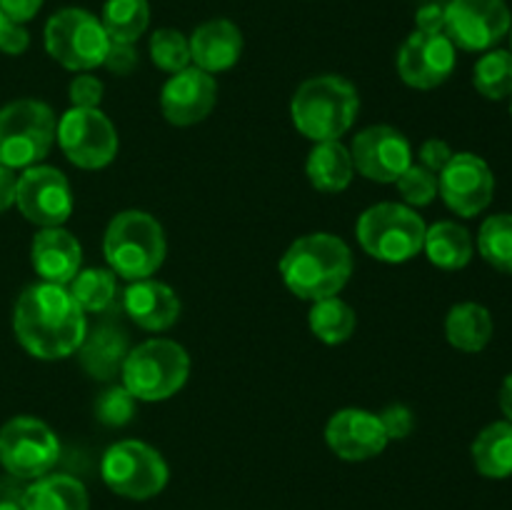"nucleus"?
<instances>
[{
    "label": "nucleus",
    "instance_id": "2",
    "mask_svg": "<svg viewBox=\"0 0 512 510\" xmlns=\"http://www.w3.org/2000/svg\"><path fill=\"white\" fill-rule=\"evenodd\" d=\"M280 275L290 293L298 298L310 303L333 298L353 275V253L338 235H303L285 250L280 260Z\"/></svg>",
    "mask_w": 512,
    "mask_h": 510
},
{
    "label": "nucleus",
    "instance_id": "32",
    "mask_svg": "<svg viewBox=\"0 0 512 510\" xmlns=\"http://www.w3.org/2000/svg\"><path fill=\"white\" fill-rule=\"evenodd\" d=\"M478 250L485 263L512 275V213L490 215L478 233Z\"/></svg>",
    "mask_w": 512,
    "mask_h": 510
},
{
    "label": "nucleus",
    "instance_id": "45",
    "mask_svg": "<svg viewBox=\"0 0 512 510\" xmlns=\"http://www.w3.org/2000/svg\"><path fill=\"white\" fill-rule=\"evenodd\" d=\"M0 510H23L20 503H13V500H0Z\"/></svg>",
    "mask_w": 512,
    "mask_h": 510
},
{
    "label": "nucleus",
    "instance_id": "21",
    "mask_svg": "<svg viewBox=\"0 0 512 510\" xmlns=\"http://www.w3.org/2000/svg\"><path fill=\"white\" fill-rule=\"evenodd\" d=\"M30 258H33L35 273L45 283L65 285L68 288L75 275L80 273L83 248H80L78 238L65 228H43L33 238Z\"/></svg>",
    "mask_w": 512,
    "mask_h": 510
},
{
    "label": "nucleus",
    "instance_id": "29",
    "mask_svg": "<svg viewBox=\"0 0 512 510\" xmlns=\"http://www.w3.org/2000/svg\"><path fill=\"white\" fill-rule=\"evenodd\" d=\"M308 323L315 338L328 345H340L355 333L358 318H355V310L345 300L333 295V298L315 300L313 308H310Z\"/></svg>",
    "mask_w": 512,
    "mask_h": 510
},
{
    "label": "nucleus",
    "instance_id": "25",
    "mask_svg": "<svg viewBox=\"0 0 512 510\" xmlns=\"http://www.w3.org/2000/svg\"><path fill=\"white\" fill-rule=\"evenodd\" d=\"M445 338L463 353H480L493 338V318L480 303H458L445 318Z\"/></svg>",
    "mask_w": 512,
    "mask_h": 510
},
{
    "label": "nucleus",
    "instance_id": "19",
    "mask_svg": "<svg viewBox=\"0 0 512 510\" xmlns=\"http://www.w3.org/2000/svg\"><path fill=\"white\" fill-rule=\"evenodd\" d=\"M123 308L138 328L150 333H163L180 318V298L175 290L153 278L130 283L123 293Z\"/></svg>",
    "mask_w": 512,
    "mask_h": 510
},
{
    "label": "nucleus",
    "instance_id": "14",
    "mask_svg": "<svg viewBox=\"0 0 512 510\" xmlns=\"http://www.w3.org/2000/svg\"><path fill=\"white\" fill-rule=\"evenodd\" d=\"M353 168L375 183H398L413 165V148L400 130L390 125H370L360 130L350 145Z\"/></svg>",
    "mask_w": 512,
    "mask_h": 510
},
{
    "label": "nucleus",
    "instance_id": "5",
    "mask_svg": "<svg viewBox=\"0 0 512 510\" xmlns=\"http://www.w3.org/2000/svg\"><path fill=\"white\" fill-rule=\"evenodd\" d=\"M120 375L135 400L158 403L173 398L183 388L190 375V355L175 340H145L130 348Z\"/></svg>",
    "mask_w": 512,
    "mask_h": 510
},
{
    "label": "nucleus",
    "instance_id": "26",
    "mask_svg": "<svg viewBox=\"0 0 512 510\" xmlns=\"http://www.w3.org/2000/svg\"><path fill=\"white\" fill-rule=\"evenodd\" d=\"M425 255L443 270H460L473 260V238L463 225L453 220H440L425 230Z\"/></svg>",
    "mask_w": 512,
    "mask_h": 510
},
{
    "label": "nucleus",
    "instance_id": "46",
    "mask_svg": "<svg viewBox=\"0 0 512 510\" xmlns=\"http://www.w3.org/2000/svg\"><path fill=\"white\" fill-rule=\"evenodd\" d=\"M5 20H8V18H5V15H3V10H0V30H3V25H5Z\"/></svg>",
    "mask_w": 512,
    "mask_h": 510
},
{
    "label": "nucleus",
    "instance_id": "42",
    "mask_svg": "<svg viewBox=\"0 0 512 510\" xmlns=\"http://www.w3.org/2000/svg\"><path fill=\"white\" fill-rule=\"evenodd\" d=\"M43 8V0H0V10L13 23H28Z\"/></svg>",
    "mask_w": 512,
    "mask_h": 510
},
{
    "label": "nucleus",
    "instance_id": "30",
    "mask_svg": "<svg viewBox=\"0 0 512 510\" xmlns=\"http://www.w3.org/2000/svg\"><path fill=\"white\" fill-rule=\"evenodd\" d=\"M100 23L110 40L135 43L150 25L148 0H105Z\"/></svg>",
    "mask_w": 512,
    "mask_h": 510
},
{
    "label": "nucleus",
    "instance_id": "3",
    "mask_svg": "<svg viewBox=\"0 0 512 510\" xmlns=\"http://www.w3.org/2000/svg\"><path fill=\"white\" fill-rule=\"evenodd\" d=\"M358 88L343 75H315L293 95L290 115L295 128L313 143L340 140L358 118Z\"/></svg>",
    "mask_w": 512,
    "mask_h": 510
},
{
    "label": "nucleus",
    "instance_id": "4",
    "mask_svg": "<svg viewBox=\"0 0 512 510\" xmlns=\"http://www.w3.org/2000/svg\"><path fill=\"white\" fill-rule=\"evenodd\" d=\"M165 250L163 225L145 210H123L105 230V260L115 275L130 283L150 278L163 265Z\"/></svg>",
    "mask_w": 512,
    "mask_h": 510
},
{
    "label": "nucleus",
    "instance_id": "41",
    "mask_svg": "<svg viewBox=\"0 0 512 510\" xmlns=\"http://www.w3.org/2000/svg\"><path fill=\"white\" fill-rule=\"evenodd\" d=\"M420 33H445V3H425L415 13Z\"/></svg>",
    "mask_w": 512,
    "mask_h": 510
},
{
    "label": "nucleus",
    "instance_id": "18",
    "mask_svg": "<svg viewBox=\"0 0 512 510\" xmlns=\"http://www.w3.org/2000/svg\"><path fill=\"white\" fill-rule=\"evenodd\" d=\"M325 443L338 458L360 463L380 455L388 445L383 423L375 413L360 408L338 410L325 425Z\"/></svg>",
    "mask_w": 512,
    "mask_h": 510
},
{
    "label": "nucleus",
    "instance_id": "27",
    "mask_svg": "<svg viewBox=\"0 0 512 510\" xmlns=\"http://www.w3.org/2000/svg\"><path fill=\"white\" fill-rule=\"evenodd\" d=\"M473 463L480 475L503 480L512 475V423L498 420L480 430L473 443Z\"/></svg>",
    "mask_w": 512,
    "mask_h": 510
},
{
    "label": "nucleus",
    "instance_id": "24",
    "mask_svg": "<svg viewBox=\"0 0 512 510\" xmlns=\"http://www.w3.org/2000/svg\"><path fill=\"white\" fill-rule=\"evenodd\" d=\"M23 510H90L88 490L73 475H43L20 495Z\"/></svg>",
    "mask_w": 512,
    "mask_h": 510
},
{
    "label": "nucleus",
    "instance_id": "33",
    "mask_svg": "<svg viewBox=\"0 0 512 510\" xmlns=\"http://www.w3.org/2000/svg\"><path fill=\"white\" fill-rule=\"evenodd\" d=\"M150 60L165 73H180L190 65V43L180 30L160 28L150 35Z\"/></svg>",
    "mask_w": 512,
    "mask_h": 510
},
{
    "label": "nucleus",
    "instance_id": "47",
    "mask_svg": "<svg viewBox=\"0 0 512 510\" xmlns=\"http://www.w3.org/2000/svg\"><path fill=\"white\" fill-rule=\"evenodd\" d=\"M510 115H512V95H510Z\"/></svg>",
    "mask_w": 512,
    "mask_h": 510
},
{
    "label": "nucleus",
    "instance_id": "38",
    "mask_svg": "<svg viewBox=\"0 0 512 510\" xmlns=\"http://www.w3.org/2000/svg\"><path fill=\"white\" fill-rule=\"evenodd\" d=\"M103 80L95 75H78L70 83V103L73 108H98L103 100Z\"/></svg>",
    "mask_w": 512,
    "mask_h": 510
},
{
    "label": "nucleus",
    "instance_id": "28",
    "mask_svg": "<svg viewBox=\"0 0 512 510\" xmlns=\"http://www.w3.org/2000/svg\"><path fill=\"white\" fill-rule=\"evenodd\" d=\"M68 290L85 315H103L118 303V280H115V273L110 268L80 270Z\"/></svg>",
    "mask_w": 512,
    "mask_h": 510
},
{
    "label": "nucleus",
    "instance_id": "10",
    "mask_svg": "<svg viewBox=\"0 0 512 510\" xmlns=\"http://www.w3.org/2000/svg\"><path fill=\"white\" fill-rule=\"evenodd\" d=\"M60 458V440L43 420L18 415L0 428V465L13 478L38 480Z\"/></svg>",
    "mask_w": 512,
    "mask_h": 510
},
{
    "label": "nucleus",
    "instance_id": "15",
    "mask_svg": "<svg viewBox=\"0 0 512 510\" xmlns=\"http://www.w3.org/2000/svg\"><path fill=\"white\" fill-rule=\"evenodd\" d=\"M438 190L453 213L475 218L493 200L495 175L480 155L455 153L438 173Z\"/></svg>",
    "mask_w": 512,
    "mask_h": 510
},
{
    "label": "nucleus",
    "instance_id": "35",
    "mask_svg": "<svg viewBox=\"0 0 512 510\" xmlns=\"http://www.w3.org/2000/svg\"><path fill=\"white\" fill-rule=\"evenodd\" d=\"M398 190L403 195L405 205L410 208H423V205H430L440 195L438 190V175L430 173L423 165H410L403 175L398 178Z\"/></svg>",
    "mask_w": 512,
    "mask_h": 510
},
{
    "label": "nucleus",
    "instance_id": "13",
    "mask_svg": "<svg viewBox=\"0 0 512 510\" xmlns=\"http://www.w3.org/2000/svg\"><path fill=\"white\" fill-rule=\"evenodd\" d=\"M15 205L25 220L40 228H63L73 213V190L58 168L30 165L18 178Z\"/></svg>",
    "mask_w": 512,
    "mask_h": 510
},
{
    "label": "nucleus",
    "instance_id": "12",
    "mask_svg": "<svg viewBox=\"0 0 512 510\" xmlns=\"http://www.w3.org/2000/svg\"><path fill=\"white\" fill-rule=\"evenodd\" d=\"M505 0H450L445 3V35L468 53H488L510 33Z\"/></svg>",
    "mask_w": 512,
    "mask_h": 510
},
{
    "label": "nucleus",
    "instance_id": "34",
    "mask_svg": "<svg viewBox=\"0 0 512 510\" xmlns=\"http://www.w3.org/2000/svg\"><path fill=\"white\" fill-rule=\"evenodd\" d=\"M138 413V400L128 393L125 385H113L95 400V418L108 428H123Z\"/></svg>",
    "mask_w": 512,
    "mask_h": 510
},
{
    "label": "nucleus",
    "instance_id": "43",
    "mask_svg": "<svg viewBox=\"0 0 512 510\" xmlns=\"http://www.w3.org/2000/svg\"><path fill=\"white\" fill-rule=\"evenodd\" d=\"M15 188H18V178L10 168L0 165V213L15 205Z\"/></svg>",
    "mask_w": 512,
    "mask_h": 510
},
{
    "label": "nucleus",
    "instance_id": "16",
    "mask_svg": "<svg viewBox=\"0 0 512 510\" xmlns=\"http://www.w3.org/2000/svg\"><path fill=\"white\" fill-rule=\"evenodd\" d=\"M455 70V45L445 33L408 35L398 50V73L405 85L430 90L443 85Z\"/></svg>",
    "mask_w": 512,
    "mask_h": 510
},
{
    "label": "nucleus",
    "instance_id": "9",
    "mask_svg": "<svg viewBox=\"0 0 512 510\" xmlns=\"http://www.w3.org/2000/svg\"><path fill=\"white\" fill-rule=\"evenodd\" d=\"M100 475L115 495L130 500L155 498L168 485L163 455L143 440H120L110 445L100 463Z\"/></svg>",
    "mask_w": 512,
    "mask_h": 510
},
{
    "label": "nucleus",
    "instance_id": "22",
    "mask_svg": "<svg viewBox=\"0 0 512 510\" xmlns=\"http://www.w3.org/2000/svg\"><path fill=\"white\" fill-rule=\"evenodd\" d=\"M75 353L90 378L113 380L115 375H120L130 353L128 333L118 323H98L85 333L83 343Z\"/></svg>",
    "mask_w": 512,
    "mask_h": 510
},
{
    "label": "nucleus",
    "instance_id": "17",
    "mask_svg": "<svg viewBox=\"0 0 512 510\" xmlns=\"http://www.w3.org/2000/svg\"><path fill=\"white\" fill-rule=\"evenodd\" d=\"M218 100V83L210 73L188 65L180 73L170 75L168 83L163 85L160 93V108L168 123L180 125H195L210 115Z\"/></svg>",
    "mask_w": 512,
    "mask_h": 510
},
{
    "label": "nucleus",
    "instance_id": "37",
    "mask_svg": "<svg viewBox=\"0 0 512 510\" xmlns=\"http://www.w3.org/2000/svg\"><path fill=\"white\" fill-rule=\"evenodd\" d=\"M103 68L113 75L133 73V70L138 68V50H135V43H118V40H110Z\"/></svg>",
    "mask_w": 512,
    "mask_h": 510
},
{
    "label": "nucleus",
    "instance_id": "40",
    "mask_svg": "<svg viewBox=\"0 0 512 510\" xmlns=\"http://www.w3.org/2000/svg\"><path fill=\"white\" fill-rule=\"evenodd\" d=\"M30 45V33L23 23H13L5 20L3 30H0V50L5 55H23Z\"/></svg>",
    "mask_w": 512,
    "mask_h": 510
},
{
    "label": "nucleus",
    "instance_id": "1",
    "mask_svg": "<svg viewBox=\"0 0 512 510\" xmlns=\"http://www.w3.org/2000/svg\"><path fill=\"white\" fill-rule=\"evenodd\" d=\"M13 330L33 358L60 360L73 355L88 333V320L65 285L35 283L20 293Z\"/></svg>",
    "mask_w": 512,
    "mask_h": 510
},
{
    "label": "nucleus",
    "instance_id": "36",
    "mask_svg": "<svg viewBox=\"0 0 512 510\" xmlns=\"http://www.w3.org/2000/svg\"><path fill=\"white\" fill-rule=\"evenodd\" d=\"M380 423H383L385 435L388 440H403L413 433L415 428V418H413V410L405 408V405H388L383 413L378 415Z\"/></svg>",
    "mask_w": 512,
    "mask_h": 510
},
{
    "label": "nucleus",
    "instance_id": "39",
    "mask_svg": "<svg viewBox=\"0 0 512 510\" xmlns=\"http://www.w3.org/2000/svg\"><path fill=\"white\" fill-rule=\"evenodd\" d=\"M420 165H423V168H428L430 173H435L438 175L440 170L445 168V165L450 163V158H453V150H450V145L445 143V140H440V138H430V140H425L423 145H420Z\"/></svg>",
    "mask_w": 512,
    "mask_h": 510
},
{
    "label": "nucleus",
    "instance_id": "44",
    "mask_svg": "<svg viewBox=\"0 0 512 510\" xmlns=\"http://www.w3.org/2000/svg\"><path fill=\"white\" fill-rule=\"evenodd\" d=\"M500 410H503L505 420L512 423V373L500 385Z\"/></svg>",
    "mask_w": 512,
    "mask_h": 510
},
{
    "label": "nucleus",
    "instance_id": "8",
    "mask_svg": "<svg viewBox=\"0 0 512 510\" xmlns=\"http://www.w3.org/2000/svg\"><path fill=\"white\" fill-rule=\"evenodd\" d=\"M43 38L50 58L78 73L100 68L110 45L98 15L85 8H63L50 15Z\"/></svg>",
    "mask_w": 512,
    "mask_h": 510
},
{
    "label": "nucleus",
    "instance_id": "6",
    "mask_svg": "<svg viewBox=\"0 0 512 510\" xmlns=\"http://www.w3.org/2000/svg\"><path fill=\"white\" fill-rule=\"evenodd\" d=\"M58 123L43 100H13L0 110V165L30 168L50 153Z\"/></svg>",
    "mask_w": 512,
    "mask_h": 510
},
{
    "label": "nucleus",
    "instance_id": "11",
    "mask_svg": "<svg viewBox=\"0 0 512 510\" xmlns=\"http://www.w3.org/2000/svg\"><path fill=\"white\" fill-rule=\"evenodd\" d=\"M58 138L65 158L83 170H100L118 155V130L98 108H70L58 120Z\"/></svg>",
    "mask_w": 512,
    "mask_h": 510
},
{
    "label": "nucleus",
    "instance_id": "48",
    "mask_svg": "<svg viewBox=\"0 0 512 510\" xmlns=\"http://www.w3.org/2000/svg\"><path fill=\"white\" fill-rule=\"evenodd\" d=\"M510 43H512V25H510Z\"/></svg>",
    "mask_w": 512,
    "mask_h": 510
},
{
    "label": "nucleus",
    "instance_id": "20",
    "mask_svg": "<svg viewBox=\"0 0 512 510\" xmlns=\"http://www.w3.org/2000/svg\"><path fill=\"white\" fill-rule=\"evenodd\" d=\"M188 43L190 63H195V68L210 75L230 70L243 55V33L233 20L225 18H215L198 25Z\"/></svg>",
    "mask_w": 512,
    "mask_h": 510
},
{
    "label": "nucleus",
    "instance_id": "31",
    "mask_svg": "<svg viewBox=\"0 0 512 510\" xmlns=\"http://www.w3.org/2000/svg\"><path fill=\"white\" fill-rule=\"evenodd\" d=\"M473 85L483 98L503 100L512 95V50H488L475 63Z\"/></svg>",
    "mask_w": 512,
    "mask_h": 510
},
{
    "label": "nucleus",
    "instance_id": "23",
    "mask_svg": "<svg viewBox=\"0 0 512 510\" xmlns=\"http://www.w3.org/2000/svg\"><path fill=\"white\" fill-rule=\"evenodd\" d=\"M353 158L350 148H345L340 140H325L315 143L310 150L308 163H305V175L310 185L320 193H343L353 180Z\"/></svg>",
    "mask_w": 512,
    "mask_h": 510
},
{
    "label": "nucleus",
    "instance_id": "7",
    "mask_svg": "<svg viewBox=\"0 0 512 510\" xmlns=\"http://www.w3.org/2000/svg\"><path fill=\"white\" fill-rule=\"evenodd\" d=\"M425 230L418 213L403 203L370 205L358 218L360 248L383 263H405L423 250Z\"/></svg>",
    "mask_w": 512,
    "mask_h": 510
}]
</instances>
